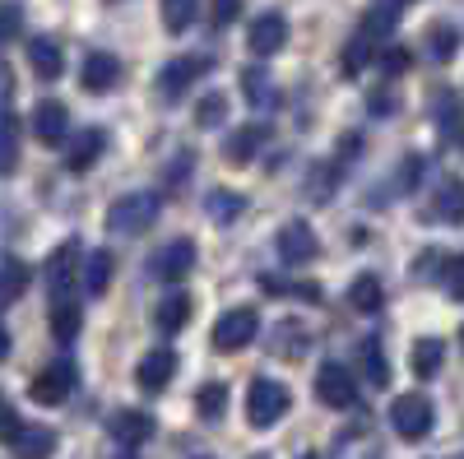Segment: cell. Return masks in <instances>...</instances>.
Returning <instances> with one entry per match:
<instances>
[{"label": "cell", "mask_w": 464, "mask_h": 459, "mask_svg": "<svg viewBox=\"0 0 464 459\" xmlns=\"http://www.w3.org/2000/svg\"><path fill=\"white\" fill-rule=\"evenodd\" d=\"M256 334H260V311L256 306H232V311L218 316L209 339H214V353H242Z\"/></svg>", "instance_id": "4"}, {"label": "cell", "mask_w": 464, "mask_h": 459, "mask_svg": "<svg viewBox=\"0 0 464 459\" xmlns=\"http://www.w3.org/2000/svg\"><path fill=\"white\" fill-rule=\"evenodd\" d=\"M237 0H214V28H227L232 19H237Z\"/></svg>", "instance_id": "41"}, {"label": "cell", "mask_w": 464, "mask_h": 459, "mask_svg": "<svg viewBox=\"0 0 464 459\" xmlns=\"http://www.w3.org/2000/svg\"><path fill=\"white\" fill-rule=\"evenodd\" d=\"M358 367H362V376H367V386H391V362H385V353H381L376 339H362V343H358Z\"/></svg>", "instance_id": "24"}, {"label": "cell", "mask_w": 464, "mask_h": 459, "mask_svg": "<svg viewBox=\"0 0 464 459\" xmlns=\"http://www.w3.org/2000/svg\"><path fill=\"white\" fill-rule=\"evenodd\" d=\"M428 218H437V223H464V181L459 177H446L437 186V196L428 205Z\"/></svg>", "instance_id": "18"}, {"label": "cell", "mask_w": 464, "mask_h": 459, "mask_svg": "<svg viewBox=\"0 0 464 459\" xmlns=\"http://www.w3.org/2000/svg\"><path fill=\"white\" fill-rule=\"evenodd\" d=\"M28 126H33L37 144L56 148V144H65V135H70V111H65V102H52V98H47V102H37V107H33Z\"/></svg>", "instance_id": "10"}, {"label": "cell", "mask_w": 464, "mask_h": 459, "mask_svg": "<svg viewBox=\"0 0 464 459\" xmlns=\"http://www.w3.org/2000/svg\"><path fill=\"white\" fill-rule=\"evenodd\" d=\"M275 246H279V260H284V264H306V260H316V251H321V246H316V233H312L302 218H293V223L279 227Z\"/></svg>", "instance_id": "11"}, {"label": "cell", "mask_w": 464, "mask_h": 459, "mask_svg": "<svg viewBox=\"0 0 464 459\" xmlns=\"http://www.w3.org/2000/svg\"><path fill=\"white\" fill-rule=\"evenodd\" d=\"M441 362H446L441 339H418V343H413V358H409V367H413V376H418V380H432V376L441 371Z\"/></svg>", "instance_id": "23"}, {"label": "cell", "mask_w": 464, "mask_h": 459, "mask_svg": "<svg viewBox=\"0 0 464 459\" xmlns=\"http://www.w3.org/2000/svg\"><path fill=\"white\" fill-rule=\"evenodd\" d=\"M200 14V0H163V24L168 33H186Z\"/></svg>", "instance_id": "31"}, {"label": "cell", "mask_w": 464, "mask_h": 459, "mask_svg": "<svg viewBox=\"0 0 464 459\" xmlns=\"http://www.w3.org/2000/svg\"><path fill=\"white\" fill-rule=\"evenodd\" d=\"M121 459H135V454H121Z\"/></svg>", "instance_id": "45"}, {"label": "cell", "mask_w": 464, "mask_h": 459, "mask_svg": "<svg viewBox=\"0 0 464 459\" xmlns=\"http://www.w3.org/2000/svg\"><path fill=\"white\" fill-rule=\"evenodd\" d=\"M395 28H400V14H395L391 5H376V10H367V14H362V28H358V37H367V43L376 47L381 37H391Z\"/></svg>", "instance_id": "27"}, {"label": "cell", "mask_w": 464, "mask_h": 459, "mask_svg": "<svg viewBox=\"0 0 464 459\" xmlns=\"http://www.w3.org/2000/svg\"><path fill=\"white\" fill-rule=\"evenodd\" d=\"M455 47H459V33H455L450 24H437V28L428 33V56H432L437 65H446V61L455 56Z\"/></svg>", "instance_id": "32"}, {"label": "cell", "mask_w": 464, "mask_h": 459, "mask_svg": "<svg viewBox=\"0 0 464 459\" xmlns=\"http://www.w3.org/2000/svg\"><path fill=\"white\" fill-rule=\"evenodd\" d=\"M251 459H265V454H251Z\"/></svg>", "instance_id": "46"}, {"label": "cell", "mask_w": 464, "mask_h": 459, "mask_svg": "<svg viewBox=\"0 0 464 459\" xmlns=\"http://www.w3.org/2000/svg\"><path fill=\"white\" fill-rule=\"evenodd\" d=\"M70 390H74V362H70V358H56V362H47L43 371L33 376L28 399L43 404V408H56V404L70 399Z\"/></svg>", "instance_id": "5"}, {"label": "cell", "mask_w": 464, "mask_h": 459, "mask_svg": "<svg viewBox=\"0 0 464 459\" xmlns=\"http://www.w3.org/2000/svg\"><path fill=\"white\" fill-rule=\"evenodd\" d=\"M5 358H10V330L0 325V362H5Z\"/></svg>", "instance_id": "42"}, {"label": "cell", "mask_w": 464, "mask_h": 459, "mask_svg": "<svg viewBox=\"0 0 464 459\" xmlns=\"http://www.w3.org/2000/svg\"><path fill=\"white\" fill-rule=\"evenodd\" d=\"M223 111H227V102H223L218 93H209V98L196 107V121H200V126H218V121H223Z\"/></svg>", "instance_id": "39"}, {"label": "cell", "mask_w": 464, "mask_h": 459, "mask_svg": "<svg viewBox=\"0 0 464 459\" xmlns=\"http://www.w3.org/2000/svg\"><path fill=\"white\" fill-rule=\"evenodd\" d=\"M316 395H321V404H330V408H348V404L358 399L353 371H348L343 362H325V367L316 371Z\"/></svg>", "instance_id": "9"}, {"label": "cell", "mask_w": 464, "mask_h": 459, "mask_svg": "<svg viewBox=\"0 0 464 459\" xmlns=\"http://www.w3.org/2000/svg\"><path fill=\"white\" fill-rule=\"evenodd\" d=\"M205 209H209V218H214V223H232L246 205H242V196H232V190H209Z\"/></svg>", "instance_id": "33"}, {"label": "cell", "mask_w": 464, "mask_h": 459, "mask_svg": "<svg viewBox=\"0 0 464 459\" xmlns=\"http://www.w3.org/2000/svg\"><path fill=\"white\" fill-rule=\"evenodd\" d=\"M102 148H107V135H102L98 126L80 130V135H74V144L65 148V167H70V172H89V167L102 158Z\"/></svg>", "instance_id": "17"}, {"label": "cell", "mask_w": 464, "mask_h": 459, "mask_svg": "<svg viewBox=\"0 0 464 459\" xmlns=\"http://www.w3.org/2000/svg\"><path fill=\"white\" fill-rule=\"evenodd\" d=\"M47 292L56 301H65V292L74 288V274H80V242H61L52 255H47Z\"/></svg>", "instance_id": "8"}, {"label": "cell", "mask_w": 464, "mask_h": 459, "mask_svg": "<svg viewBox=\"0 0 464 459\" xmlns=\"http://www.w3.org/2000/svg\"><path fill=\"white\" fill-rule=\"evenodd\" d=\"M288 404H293L288 386H279V380H269V376H256L246 386V423L251 427H275L288 413Z\"/></svg>", "instance_id": "2"}, {"label": "cell", "mask_w": 464, "mask_h": 459, "mask_svg": "<svg viewBox=\"0 0 464 459\" xmlns=\"http://www.w3.org/2000/svg\"><path fill=\"white\" fill-rule=\"evenodd\" d=\"M223 404H227V386H223V380H209V386H200V395H196V413H200V417H209V423H214V417L223 413Z\"/></svg>", "instance_id": "34"}, {"label": "cell", "mask_w": 464, "mask_h": 459, "mask_svg": "<svg viewBox=\"0 0 464 459\" xmlns=\"http://www.w3.org/2000/svg\"><path fill=\"white\" fill-rule=\"evenodd\" d=\"M116 80H121V61H116L111 52H89L84 65H80V84L89 93H111Z\"/></svg>", "instance_id": "13"}, {"label": "cell", "mask_w": 464, "mask_h": 459, "mask_svg": "<svg viewBox=\"0 0 464 459\" xmlns=\"http://www.w3.org/2000/svg\"><path fill=\"white\" fill-rule=\"evenodd\" d=\"M302 459H321V454H302Z\"/></svg>", "instance_id": "44"}, {"label": "cell", "mask_w": 464, "mask_h": 459, "mask_svg": "<svg viewBox=\"0 0 464 459\" xmlns=\"http://www.w3.org/2000/svg\"><path fill=\"white\" fill-rule=\"evenodd\" d=\"M242 89H246V102H251V107H275V102H279L275 84H269V74L256 70V65L242 74Z\"/></svg>", "instance_id": "30"}, {"label": "cell", "mask_w": 464, "mask_h": 459, "mask_svg": "<svg viewBox=\"0 0 464 459\" xmlns=\"http://www.w3.org/2000/svg\"><path fill=\"white\" fill-rule=\"evenodd\" d=\"M459 349H464V330H459Z\"/></svg>", "instance_id": "43"}, {"label": "cell", "mask_w": 464, "mask_h": 459, "mask_svg": "<svg viewBox=\"0 0 464 459\" xmlns=\"http://www.w3.org/2000/svg\"><path fill=\"white\" fill-rule=\"evenodd\" d=\"M80 325H84V311H80V306H74L70 297L52 306V334H56L61 343H74V334H80Z\"/></svg>", "instance_id": "28"}, {"label": "cell", "mask_w": 464, "mask_h": 459, "mask_svg": "<svg viewBox=\"0 0 464 459\" xmlns=\"http://www.w3.org/2000/svg\"><path fill=\"white\" fill-rule=\"evenodd\" d=\"M28 65H33L37 80H61V70H65L61 47L52 43V37H33V43H28Z\"/></svg>", "instance_id": "20"}, {"label": "cell", "mask_w": 464, "mask_h": 459, "mask_svg": "<svg viewBox=\"0 0 464 459\" xmlns=\"http://www.w3.org/2000/svg\"><path fill=\"white\" fill-rule=\"evenodd\" d=\"M28 264L24 260H0V311H5V306H14L24 292H28Z\"/></svg>", "instance_id": "22"}, {"label": "cell", "mask_w": 464, "mask_h": 459, "mask_svg": "<svg viewBox=\"0 0 464 459\" xmlns=\"http://www.w3.org/2000/svg\"><path fill=\"white\" fill-rule=\"evenodd\" d=\"M265 139H269V126H260V121L237 126V130L227 135V144H223V158H227L232 167H242V163H251L256 153L265 148Z\"/></svg>", "instance_id": "15"}, {"label": "cell", "mask_w": 464, "mask_h": 459, "mask_svg": "<svg viewBox=\"0 0 464 459\" xmlns=\"http://www.w3.org/2000/svg\"><path fill=\"white\" fill-rule=\"evenodd\" d=\"M409 61H413V56H409V47H391V52L381 56V70H385V74H404V70H409Z\"/></svg>", "instance_id": "40"}, {"label": "cell", "mask_w": 464, "mask_h": 459, "mask_svg": "<svg viewBox=\"0 0 464 459\" xmlns=\"http://www.w3.org/2000/svg\"><path fill=\"white\" fill-rule=\"evenodd\" d=\"M459 459H464V454H459Z\"/></svg>", "instance_id": "47"}, {"label": "cell", "mask_w": 464, "mask_h": 459, "mask_svg": "<svg viewBox=\"0 0 464 459\" xmlns=\"http://www.w3.org/2000/svg\"><path fill=\"white\" fill-rule=\"evenodd\" d=\"M441 288H446L455 301H464V255H446V260H441Z\"/></svg>", "instance_id": "35"}, {"label": "cell", "mask_w": 464, "mask_h": 459, "mask_svg": "<svg viewBox=\"0 0 464 459\" xmlns=\"http://www.w3.org/2000/svg\"><path fill=\"white\" fill-rule=\"evenodd\" d=\"M367 61H372V43H367V37H353V43L343 47V61L339 65H343V74H358Z\"/></svg>", "instance_id": "36"}, {"label": "cell", "mask_w": 464, "mask_h": 459, "mask_svg": "<svg viewBox=\"0 0 464 459\" xmlns=\"http://www.w3.org/2000/svg\"><path fill=\"white\" fill-rule=\"evenodd\" d=\"M19 33H24V10L19 5H0V47L14 43Z\"/></svg>", "instance_id": "37"}, {"label": "cell", "mask_w": 464, "mask_h": 459, "mask_svg": "<svg viewBox=\"0 0 464 459\" xmlns=\"http://www.w3.org/2000/svg\"><path fill=\"white\" fill-rule=\"evenodd\" d=\"M432 423H437V408L428 395H400L391 404V427L400 441H422V436H432Z\"/></svg>", "instance_id": "3"}, {"label": "cell", "mask_w": 464, "mask_h": 459, "mask_svg": "<svg viewBox=\"0 0 464 459\" xmlns=\"http://www.w3.org/2000/svg\"><path fill=\"white\" fill-rule=\"evenodd\" d=\"M107 432H111V441H121V445L130 450V445H144V441L153 436V417L140 413V408H121V413H111Z\"/></svg>", "instance_id": "16"}, {"label": "cell", "mask_w": 464, "mask_h": 459, "mask_svg": "<svg viewBox=\"0 0 464 459\" xmlns=\"http://www.w3.org/2000/svg\"><path fill=\"white\" fill-rule=\"evenodd\" d=\"M190 270H196V242H190V237H177V242L159 246V255L149 260V274L163 279V283H177V279H186Z\"/></svg>", "instance_id": "6"}, {"label": "cell", "mask_w": 464, "mask_h": 459, "mask_svg": "<svg viewBox=\"0 0 464 459\" xmlns=\"http://www.w3.org/2000/svg\"><path fill=\"white\" fill-rule=\"evenodd\" d=\"M159 209H163V200L153 196V190H135V196L116 200L102 223H107L111 237H140V233H149V227L159 223Z\"/></svg>", "instance_id": "1"}, {"label": "cell", "mask_w": 464, "mask_h": 459, "mask_svg": "<svg viewBox=\"0 0 464 459\" xmlns=\"http://www.w3.org/2000/svg\"><path fill=\"white\" fill-rule=\"evenodd\" d=\"M111 270H116L111 251H93V255L84 260V292H89V297H102L107 283H111Z\"/></svg>", "instance_id": "26"}, {"label": "cell", "mask_w": 464, "mask_h": 459, "mask_svg": "<svg viewBox=\"0 0 464 459\" xmlns=\"http://www.w3.org/2000/svg\"><path fill=\"white\" fill-rule=\"evenodd\" d=\"M14 459H52L56 454V432L52 427H37V423H24V432L14 436Z\"/></svg>", "instance_id": "19"}, {"label": "cell", "mask_w": 464, "mask_h": 459, "mask_svg": "<svg viewBox=\"0 0 464 459\" xmlns=\"http://www.w3.org/2000/svg\"><path fill=\"white\" fill-rule=\"evenodd\" d=\"M172 376H177V353H172V349H153V353L140 358V367H135V386L149 390V395H159V390H168Z\"/></svg>", "instance_id": "12"}, {"label": "cell", "mask_w": 464, "mask_h": 459, "mask_svg": "<svg viewBox=\"0 0 464 459\" xmlns=\"http://www.w3.org/2000/svg\"><path fill=\"white\" fill-rule=\"evenodd\" d=\"M19 167V121L0 117V177H10Z\"/></svg>", "instance_id": "29"}, {"label": "cell", "mask_w": 464, "mask_h": 459, "mask_svg": "<svg viewBox=\"0 0 464 459\" xmlns=\"http://www.w3.org/2000/svg\"><path fill=\"white\" fill-rule=\"evenodd\" d=\"M186 320H190V297H186V292H172V297H163V301H159V311H153V325H159L163 334H177V330H186Z\"/></svg>", "instance_id": "25"}, {"label": "cell", "mask_w": 464, "mask_h": 459, "mask_svg": "<svg viewBox=\"0 0 464 459\" xmlns=\"http://www.w3.org/2000/svg\"><path fill=\"white\" fill-rule=\"evenodd\" d=\"M205 74H209V61L205 56H177V61H168L159 70V89H163L168 102H177L186 89H196V80H205Z\"/></svg>", "instance_id": "7"}, {"label": "cell", "mask_w": 464, "mask_h": 459, "mask_svg": "<svg viewBox=\"0 0 464 459\" xmlns=\"http://www.w3.org/2000/svg\"><path fill=\"white\" fill-rule=\"evenodd\" d=\"M284 43H288V19L284 14H260L246 33V47L256 56H275V52H284Z\"/></svg>", "instance_id": "14"}, {"label": "cell", "mask_w": 464, "mask_h": 459, "mask_svg": "<svg viewBox=\"0 0 464 459\" xmlns=\"http://www.w3.org/2000/svg\"><path fill=\"white\" fill-rule=\"evenodd\" d=\"M24 432V423H19V413H14V404L0 395V441L5 445H14V436Z\"/></svg>", "instance_id": "38"}, {"label": "cell", "mask_w": 464, "mask_h": 459, "mask_svg": "<svg viewBox=\"0 0 464 459\" xmlns=\"http://www.w3.org/2000/svg\"><path fill=\"white\" fill-rule=\"evenodd\" d=\"M348 306H353L358 316H376L381 306H385V288H381V279H376V274H358L353 288H348Z\"/></svg>", "instance_id": "21"}]
</instances>
